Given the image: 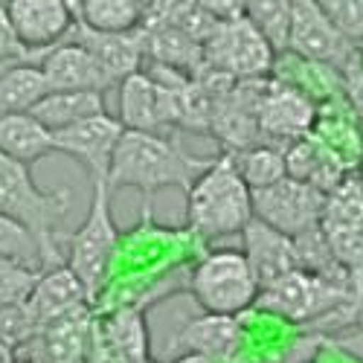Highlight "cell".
Here are the masks:
<instances>
[{
  "label": "cell",
  "instance_id": "obj_1",
  "mask_svg": "<svg viewBox=\"0 0 363 363\" xmlns=\"http://www.w3.org/2000/svg\"><path fill=\"white\" fill-rule=\"evenodd\" d=\"M216 163V157H198L166 134L125 131L116 145L111 163L108 186L113 189H137L151 201L160 189H184L189 192L195 180Z\"/></svg>",
  "mask_w": 363,
  "mask_h": 363
},
{
  "label": "cell",
  "instance_id": "obj_2",
  "mask_svg": "<svg viewBox=\"0 0 363 363\" xmlns=\"http://www.w3.org/2000/svg\"><path fill=\"white\" fill-rule=\"evenodd\" d=\"M186 221L203 241L245 233L253 221V192L238 174L233 155H218L192 184L186 192Z\"/></svg>",
  "mask_w": 363,
  "mask_h": 363
},
{
  "label": "cell",
  "instance_id": "obj_3",
  "mask_svg": "<svg viewBox=\"0 0 363 363\" xmlns=\"http://www.w3.org/2000/svg\"><path fill=\"white\" fill-rule=\"evenodd\" d=\"M70 189H41L33 177V169L9 160L6 155H0V216H6L23 227H29L41 245L47 247L50 267H65L67 256L58 247L62 241V227L67 209H70Z\"/></svg>",
  "mask_w": 363,
  "mask_h": 363
},
{
  "label": "cell",
  "instance_id": "obj_4",
  "mask_svg": "<svg viewBox=\"0 0 363 363\" xmlns=\"http://www.w3.org/2000/svg\"><path fill=\"white\" fill-rule=\"evenodd\" d=\"M256 306L288 323H320L325 317H360L363 299L352 285L335 282L308 270H294L282 282L270 285L259 294Z\"/></svg>",
  "mask_w": 363,
  "mask_h": 363
},
{
  "label": "cell",
  "instance_id": "obj_5",
  "mask_svg": "<svg viewBox=\"0 0 363 363\" xmlns=\"http://www.w3.org/2000/svg\"><path fill=\"white\" fill-rule=\"evenodd\" d=\"M94 195H90V209L82 227L67 238V267L79 277L87 296L94 299L105 285L108 267L116 250V224L111 213V186L105 177H90Z\"/></svg>",
  "mask_w": 363,
  "mask_h": 363
},
{
  "label": "cell",
  "instance_id": "obj_6",
  "mask_svg": "<svg viewBox=\"0 0 363 363\" xmlns=\"http://www.w3.org/2000/svg\"><path fill=\"white\" fill-rule=\"evenodd\" d=\"M195 302L216 317H235L256 306L262 294L245 250H216L198 262L189 279Z\"/></svg>",
  "mask_w": 363,
  "mask_h": 363
},
{
  "label": "cell",
  "instance_id": "obj_7",
  "mask_svg": "<svg viewBox=\"0 0 363 363\" xmlns=\"http://www.w3.org/2000/svg\"><path fill=\"white\" fill-rule=\"evenodd\" d=\"M274 58L277 52L247 21V15L235 21H221L213 38L203 44V65L235 82L264 79L274 67Z\"/></svg>",
  "mask_w": 363,
  "mask_h": 363
},
{
  "label": "cell",
  "instance_id": "obj_8",
  "mask_svg": "<svg viewBox=\"0 0 363 363\" xmlns=\"http://www.w3.org/2000/svg\"><path fill=\"white\" fill-rule=\"evenodd\" d=\"M323 206L325 195L294 177H285L274 186L253 192V218L270 224L291 238L320 227Z\"/></svg>",
  "mask_w": 363,
  "mask_h": 363
},
{
  "label": "cell",
  "instance_id": "obj_9",
  "mask_svg": "<svg viewBox=\"0 0 363 363\" xmlns=\"http://www.w3.org/2000/svg\"><path fill=\"white\" fill-rule=\"evenodd\" d=\"M360 47L349 44L337 26L331 23L320 6V0H294L291 21V52L320 67H335L343 73Z\"/></svg>",
  "mask_w": 363,
  "mask_h": 363
},
{
  "label": "cell",
  "instance_id": "obj_10",
  "mask_svg": "<svg viewBox=\"0 0 363 363\" xmlns=\"http://www.w3.org/2000/svg\"><path fill=\"white\" fill-rule=\"evenodd\" d=\"M314 123H317V111L308 94L282 82H267L259 111V131H262L259 145H274L279 151H288L294 143L311 137Z\"/></svg>",
  "mask_w": 363,
  "mask_h": 363
},
{
  "label": "cell",
  "instance_id": "obj_11",
  "mask_svg": "<svg viewBox=\"0 0 363 363\" xmlns=\"http://www.w3.org/2000/svg\"><path fill=\"white\" fill-rule=\"evenodd\" d=\"M6 12L21 44L33 52L35 65L73 29V4L67 0H12L6 4Z\"/></svg>",
  "mask_w": 363,
  "mask_h": 363
},
{
  "label": "cell",
  "instance_id": "obj_12",
  "mask_svg": "<svg viewBox=\"0 0 363 363\" xmlns=\"http://www.w3.org/2000/svg\"><path fill=\"white\" fill-rule=\"evenodd\" d=\"M123 134H125V128L119 125V119L111 113H102V116H94L67 131L52 134V143H55V151L76 157L87 169L90 177L108 180L116 145L123 140Z\"/></svg>",
  "mask_w": 363,
  "mask_h": 363
},
{
  "label": "cell",
  "instance_id": "obj_13",
  "mask_svg": "<svg viewBox=\"0 0 363 363\" xmlns=\"http://www.w3.org/2000/svg\"><path fill=\"white\" fill-rule=\"evenodd\" d=\"M241 238H245V256L250 262V270H253L262 291L282 282L294 270H299L296 241L291 235L274 230L270 224L253 218L245 227V233H241Z\"/></svg>",
  "mask_w": 363,
  "mask_h": 363
},
{
  "label": "cell",
  "instance_id": "obj_14",
  "mask_svg": "<svg viewBox=\"0 0 363 363\" xmlns=\"http://www.w3.org/2000/svg\"><path fill=\"white\" fill-rule=\"evenodd\" d=\"M38 67L47 76L50 94H79V90L105 94L108 87H113L108 73L96 65V58L70 38H65L50 52H44L38 58Z\"/></svg>",
  "mask_w": 363,
  "mask_h": 363
},
{
  "label": "cell",
  "instance_id": "obj_15",
  "mask_svg": "<svg viewBox=\"0 0 363 363\" xmlns=\"http://www.w3.org/2000/svg\"><path fill=\"white\" fill-rule=\"evenodd\" d=\"M70 41H76L82 50H87L96 58V65L108 73V79L113 84H123L128 76L140 73L143 67V38L140 33H128V35H111V33H94L84 23H79L73 18V29H70Z\"/></svg>",
  "mask_w": 363,
  "mask_h": 363
},
{
  "label": "cell",
  "instance_id": "obj_16",
  "mask_svg": "<svg viewBox=\"0 0 363 363\" xmlns=\"http://www.w3.org/2000/svg\"><path fill=\"white\" fill-rule=\"evenodd\" d=\"M87 302H90V296H87L84 285L65 264V267H52V270H47V274H41L33 296L26 299V306H29V311H33L38 328L44 331L50 323L82 311Z\"/></svg>",
  "mask_w": 363,
  "mask_h": 363
},
{
  "label": "cell",
  "instance_id": "obj_17",
  "mask_svg": "<svg viewBox=\"0 0 363 363\" xmlns=\"http://www.w3.org/2000/svg\"><path fill=\"white\" fill-rule=\"evenodd\" d=\"M119 125L125 131H145V134H163L166 128V108L160 84L148 73H134L119 84Z\"/></svg>",
  "mask_w": 363,
  "mask_h": 363
},
{
  "label": "cell",
  "instance_id": "obj_18",
  "mask_svg": "<svg viewBox=\"0 0 363 363\" xmlns=\"http://www.w3.org/2000/svg\"><path fill=\"white\" fill-rule=\"evenodd\" d=\"M55 151L52 131H47L33 113L0 116V155L33 169L41 157Z\"/></svg>",
  "mask_w": 363,
  "mask_h": 363
},
{
  "label": "cell",
  "instance_id": "obj_19",
  "mask_svg": "<svg viewBox=\"0 0 363 363\" xmlns=\"http://www.w3.org/2000/svg\"><path fill=\"white\" fill-rule=\"evenodd\" d=\"M38 123L58 134V131H67L79 123H87L94 116L108 113L105 108V94H94V90H79V94H47L33 111Z\"/></svg>",
  "mask_w": 363,
  "mask_h": 363
},
{
  "label": "cell",
  "instance_id": "obj_20",
  "mask_svg": "<svg viewBox=\"0 0 363 363\" xmlns=\"http://www.w3.org/2000/svg\"><path fill=\"white\" fill-rule=\"evenodd\" d=\"M238 335H241V328H238L235 317L203 314L184 325V331L177 335V346H186L189 354H201L206 360L218 363L235 352Z\"/></svg>",
  "mask_w": 363,
  "mask_h": 363
},
{
  "label": "cell",
  "instance_id": "obj_21",
  "mask_svg": "<svg viewBox=\"0 0 363 363\" xmlns=\"http://www.w3.org/2000/svg\"><path fill=\"white\" fill-rule=\"evenodd\" d=\"M145 9L148 4H140V0H79L73 4V18L94 33L128 35L143 29Z\"/></svg>",
  "mask_w": 363,
  "mask_h": 363
},
{
  "label": "cell",
  "instance_id": "obj_22",
  "mask_svg": "<svg viewBox=\"0 0 363 363\" xmlns=\"http://www.w3.org/2000/svg\"><path fill=\"white\" fill-rule=\"evenodd\" d=\"M47 94L50 84L38 65H15L0 79V116L29 113Z\"/></svg>",
  "mask_w": 363,
  "mask_h": 363
},
{
  "label": "cell",
  "instance_id": "obj_23",
  "mask_svg": "<svg viewBox=\"0 0 363 363\" xmlns=\"http://www.w3.org/2000/svg\"><path fill=\"white\" fill-rule=\"evenodd\" d=\"M0 262H15L23 267L41 270V274L52 270L41 238L29 227H23L6 216H0Z\"/></svg>",
  "mask_w": 363,
  "mask_h": 363
},
{
  "label": "cell",
  "instance_id": "obj_24",
  "mask_svg": "<svg viewBox=\"0 0 363 363\" xmlns=\"http://www.w3.org/2000/svg\"><path fill=\"white\" fill-rule=\"evenodd\" d=\"M245 15L274 52L291 50L294 0H253V4H245Z\"/></svg>",
  "mask_w": 363,
  "mask_h": 363
},
{
  "label": "cell",
  "instance_id": "obj_25",
  "mask_svg": "<svg viewBox=\"0 0 363 363\" xmlns=\"http://www.w3.org/2000/svg\"><path fill=\"white\" fill-rule=\"evenodd\" d=\"M238 174L245 177V184L250 186V192L267 189L288 177V166H285V151L274 148V145H253L247 151H238L233 155Z\"/></svg>",
  "mask_w": 363,
  "mask_h": 363
},
{
  "label": "cell",
  "instance_id": "obj_26",
  "mask_svg": "<svg viewBox=\"0 0 363 363\" xmlns=\"http://www.w3.org/2000/svg\"><path fill=\"white\" fill-rule=\"evenodd\" d=\"M108 343L125 363H148V328L140 308L119 311L108 325Z\"/></svg>",
  "mask_w": 363,
  "mask_h": 363
},
{
  "label": "cell",
  "instance_id": "obj_27",
  "mask_svg": "<svg viewBox=\"0 0 363 363\" xmlns=\"http://www.w3.org/2000/svg\"><path fill=\"white\" fill-rule=\"evenodd\" d=\"M38 279H41V270L23 267L15 262H0V311L23 306L33 296Z\"/></svg>",
  "mask_w": 363,
  "mask_h": 363
},
{
  "label": "cell",
  "instance_id": "obj_28",
  "mask_svg": "<svg viewBox=\"0 0 363 363\" xmlns=\"http://www.w3.org/2000/svg\"><path fill=\"white\" fill-rule=\"evenodd\" d=\"M320 6L349 44L363 47V0H320Z\"/></svg>",
  "mask_w": 363,
  "mask_h": 363
},
{
  "label": "cell",
  "instance_id": "obj_29",
  "mask_svg": "<svg viewBox=\"0 0 363 363\" xmlns=\"http://www.w3.org/2000/svg\"><path fill=\"white\" fill-rule=\"evenodd\" d=\"M0 62H6V65H35L33 52L21 44V38L15 33L9 12H6V4H0Z\"/></svg>",
  "mask_w": 363,
  "mask_h": 363
},
{
  "label": "cell",
  "instance_id": "obj_30",
  "mask_svg": "<svg viewBox=\"0 0 363 363\" xmlns=\"http://www.w3.org/2000/svg\"><path fill=\"white\" fill-rule=\"evenodd\" d=\"M343 79V87H346V96L360 119V125H363V47L357 50V55L349 62V67L340 73Z\"/></svg>",
  "mask_w": 363,
  "mask_h": 363
},
{
  "label": "cell",
  "instance_id": "obj_31",
  "mask_svg": "<svg viewBox=\"0 0 363 363\" xmlns=\"http://www.w3.org/2000/svg\"><path fill=\"white\" fill-rule=\"evenodd\" d=\"M15 360H18L15 349H12V346H6L4 340H0V363H15Z\"/></svg>",
  "mask_w": 363,
  "mask_h": 363
},
{
  "label": "cell",
  "instance_id": "obj_32",
  "mask_svg": "<svg viewBox=\"0 0 363 363\" xmlns=\"http://www.w3.org/2000/svg\"><path fill=\"white\" fill-rule=\"evenodd\" d=\"M174 363H213V360H206V357H201V354H186V357H180V360H174Z\"/></svg>",
  "mask_w": 363,
  "mask_h": 363
},
{
  "label": "cell",
  "instance_id": "obj_33",
  "mask_svg": "<svg viewBox=\"0 0 363 363\" xmlns=\"http://www.w3.org/2000/svg\"><path fill=\"white\" fill-rule=\"evenodd\" d=\"M12 67H15V65H6V62H0V79H4V76H6V73H9Z\"/></svg>",
  "mask_w": 363,
  "mask_h": 363
},
{
  "label": "cell",
  "instance_id": "obj_34",
  "mask_svg": "<svg viewBox=\"0 0 363 363\" xmlns=\"http://www.w3.org/2000/svg\"><path fill=\"white\" fill-rule=\"evenodd\" d=\"M357 180H360V186H363V163H360V177Z\"/></svg>",
  "mask_w": 363,
  "mask_h": 363
},
{
  "label": "cell",
  "instance_id": "obj_35",
  "mask_svg": "<svg viewBox=\"0 0 363 363\" xmlns=\"http://www.w3.org/2000/svg\"><path fill=\"white\" fill-rule=\"evenodd\" d=\"M357 320H360V323H363V308H360V317H357Z\"/></svg>",
  "mask_w": 363,
  "mask_h": 363
},
{
  "label": "cell",
  "instance_id": "obj_36",
  "mask_svg": "<svg viewBox=\"0 0 363 363\" xmlns=\"http://www.w3.org/2000/svg\"><path fill=\"white\" fill-rule=\"evenodd\" d=\"M294 363H308V360H294Z\"/></svg>",
  "mask_w": 363,
  "mask_h": 363
},
{
  "label": "cell",
  "instance_id": "obj_37",
  "mask_svg": "<svg viewBox=\"0 0 363 363\" xmlns=\"http://www.w3.org/2000/svg\"><path fill=\"white\" fill-rule=\"evenodd\" d=\"M148 363H151V360H148Z\"/></svg>",
  "mask_w": 363,
  "mask_h": 363
}]
</instances>
